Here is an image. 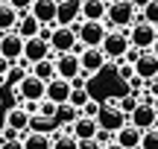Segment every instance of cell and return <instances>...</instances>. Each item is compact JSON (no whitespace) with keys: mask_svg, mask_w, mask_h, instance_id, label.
I'll use <instances>...</instances> for the list:
<instances>
[{"mask_svg":"<svg viewBox=\"0 0 158 149\" xmlns=\"http://www.w3.org/2000/svg\"><path fill=\"white\" fill-rule=\"evenodd\" d=\"M94 120H97V126H100L102 132L114 135V132H120V129L129 123V117L117 108V97H111V99H106V103H100V114H97Z\"/></svg>","mask_w":158,"mask_h":149,"instance_id":"cell-1","label":"cell"},{"mask_svg":"<svg viewBox=\"0 0 158 149\" xmlns=\"http://www.w3.org/2000/svg\"><path fill=\"white\" fill-rule=\"evenodd\" d=\"M129 29H111V32H106V38H102V44H100V50H102V56H106V62H123V56H126V50H129Z\"/></svg>","mask_w":158,"mask_h":149,"instance_id":"cell-2","label":"cell"},{"mask_svg":"<svg viewBox=\"0 0 158 149\" xmlns=\"http://www.w3.org/2000/svg\"><path fill=\"white\" fill-rule=\"evenodd\" d=\"M47 44H50V50L59 53V56H62V53H76L79 56V53L85 50V47L76 41V29L73 26H53V35H50Z\"/></svg>","mask_w":158,"mask_h":149,"instance_id":"cell-3","label":"cell"},{"mask_svg":"<svg viewBox=\"0 0 158 149\" xmlns=\"http://www.w3.org/2000/svg\"><path fill=\"white\" fill-rule=\"evenodd\" d=\"M106 18L111 21V26H114V29H129L132 23H135L138 12H135V6H132L129 0H111V3H108Z\"/></svg>","mask_w":158,"mask_h":149,"instance_id":"cell-4","label":"cell"},{"mask_svg":"<svg viewBox=\"0 0 158 149\" xmlns=\"http://www.w3.org/2000/svg\"><path fill=\"white\" fill-rule=\"evenodd\" d=\"M73 29H76V41L82 47H100L102 38H106V32H108V29L102 26V21H79Z\"/></svg>","mask_w":158,"mask_h":149,"instance_id":"cell-5","label":"cell"},{"mask_svg":"<svg viewBox=\"0 0 158 149\" xmlns=\"http://www.w3.org/2000/svg\"><path fill=\"white\" fill-rule=\"evenodd\" d=\"M155 38H158L155 26H149V23H143V21H141V23H132V26H129V44L138 47L141 53H149V50H152Z\"/></svg>","mask_w":158,"mask_h":149,"instance_id":"cell-6","label":"cell"},{"mask_svg":"<svg viewBox=\"0 0 158 149\" xmlns=\"http://www.w3.org/2000/svg\"><path fill=\"white\" fill-rule=\"evenodd\" d=\"M82 21V0H59L56 3V26H76Z\"/></svg>","mask_w":158,"mask_h":149,"instance_id":"cell-7","label":"cell"},{"mask_svg":"<svg viewBox=\"0 0 158 149\" xmlns=\"http://www.w3.org/2000/svg\"><path fill=\"white\" fill-rule=\"evenodd\" d=\"M129 126H135L138 132L155 129V126H158V111H155L149 103H138V105H135V111L129 114Z\"/></svg>","mask_w":158,"mask_h":149,"instance_id":"cell-8","label":"cell"},{"mask_svg":"<svg viewBox=\"0 0 158 149\" xmlns=\"http://www.w3.org/2000/svg\"><path fill=\"white\" fill-rule=\"evenodd\" d=\"M15 91H18V97H21V103H41V99H44V94H47V85L29 73L27 79L15 88Z\"/></svg>","mask_w":158,"mask_h":149,"instance_id":"cell-9","label":"cell"},{"mask_svg":"<svg viewBox=\"0 0 158 149\" xmlns=\"http://www.w3.org/2000/svg\"><path fill=\"white\" fill-rule=\"evenodd\" d=\"M0 56L9 64H15L18 58H23V38L18 32H3L0 35Z\"/></svg>","mask_w":158,"mask_h":149,"instance_id":"cell-10","label":"cell"},{"mask_svg":"<svg viewBox=\"0 0 158 149\" xmlns=\"http://www.w3.org/2000/svg\"><path fill=\"white\" fill-rule=\"evenodd\" d=\"M56 76L59 79H68V82H76L82 76V67H79V56L76 53H62L56 58Z\"/></svg>","mask_w":158,"mask_h":149,"instance_id":"cell-11","label":"cell"},{"mask_svg":"<svg viewBox=\"0 0 158 149\" xmlns=\"http://www.w3.org/2000/svg\"><path fill=\"white\" fill-rule=\"evenodd\" d=\"M79 67H82L85 76L100 73V70L106 67V56H102V50H100V47H85V50L79 53Z\"/></svg>","mask_w":158,"mask_h":149,"instance_id":"cell-12","label":"cell"},{"mask_svg":"<svg viewBox=\"0 0 158 149\" xmlns=\"http://www.w3.org/2000/svg\"><path fill=\"white\" fill-rule=\"evenodd\" d=\"M50 56H53V50H50L47 41H41V38H27L23 41V62L27 64L44 62V58H50Z\"/></svg>","mask_w":158,"mask_h":149,"instance_id":"cell-13","label":"cell"},{"mask_svg":"<svg viewBox=\"0 0 158 149\" xmlns=\"http://www.w3.org/2000/svg\"><path fill=\"white\" fill-rule=\"evenodd\" d=\"M70 91H73V82H68V79H50L47 82V94H44V99H50L53 105H64L70 99Z\"/></svg>","mask_w":158,"mask_h":149,"instance_id":"cell-14","label":"cell"},{"mask_svg":"<svg viewBox=\"0 0 158 149\" xmlns=\"http://www.w3.org/2000/svg\"><path fill=\"white\" fill-rule=\"evenodd\" d=\"M97 132H100L97 120H94V117H82V114L68 126V135L76 138V140H91V138H97Z\"/></svg>","mask_w":158,"mask_h":149,"instance_id":"cell-15","label":"cell"},{"mask_svg":"<svg viewBox=\"0 0 158 149\" xmlns=\"http://www.w3.org/2000/svg\"><path fill=\"white\" fill-rule=\"evenodd\" d=\"M29 15H32L41 26H44V23L56 26V0H35V3L29 6Z\"/></svg>","mask_w":158,"mask_h":149,"instance_id":"cell-16","label":"cell"},{"mask_svg":"<svg viewBox=\"0 0 158 149\" xmlns=\"http://www.w3.org/2000/svg\"><path fill=\"white\" fill-rule=\"evenodd\" d=\"M132 67H135V76H138V79L149 82V79H155V76H158V58L152 56V53H141L138 62L132 64Z\"/></svg>","mask_w":158,"mask_h":149,"instance_id":"cell-17","label":"cell"},{"mask_svg":"<svg viewBox=\"0 0 158 149\" xmlns=\"http://www.w3.org/2000/svg\"><path fill=\"white\" fill-rule=\"evenodd\" d=\"M29 123H32V117L27 114V108L23 105H15V108L6 111V129H15V132H27Z\"/></svg>","mask_w":158,"mask_h":149,"instance_id":"cell-18","label":"cell"},{"mask_svg":"<svg viewBox=\"0 0 158 149\" xmlns=\"http://www.w3.org/2000/svg\"><path fill=\"white\" fill-rule=\"evenodd\" d=\"M141 135H143V132H138L135 126L126 123L120 132H114V143L123 146V149H138V146H141Z\"/></svg>","mask_w":158,"mask_h":149,"instance_id":"cell-19","label":"cell"},{"mask_svg":"<svg viewBox=\"0 0 158 149\" xmlns=\"http://www.w3.org/2000/svg\"><path fill=\"white\" fill-rule=\"evenodd\" d=\"M82 79H85V73L73 82V91H70V99H68V105H73L76 111H82L85 105L91 103V91H88V85H85Z\"/></svg>","mask_w":158,"mask_h":149,"instance_id":"cell-20","label":"cell"},{"mask_svg":"<svg viewBox=\"0 0 158 149\" xmlns=\"http://www.w3.org/2000/svg\"><path fill=\"white\" fill-rule=\"evenodd\" d=\"M108 3L100 0H82V21H106Z\"/></svg>","mask_w":158,"mask_h":149,"instance_id":"cell-21","label":"cell"},{"mask_svg":"<svg viewBox=\"0 0 158 149\" xmlns=\"http://www.w3.org/2000/svg\"><path fill=\"white\" fill-rule=\"evenodd\" d=\"M38 29H41V23L35 21L29 12H23V15H21V21H18V26H15V32L21 35L23 41H27V38H38Z\"/></svg>","mask_w":158,"mask_h":149,"instance_id":"cell-22","label":"cell"},{"mask_svg":"<svg viewBox=\"0 0 158 149\" xmlns=\"http://www.w3.org/2000/svg\"><path fill=\"white\" fill-rule=\"evenodd\" d=\"M21 143L23 149H53V140L47 132H23Z\"/></svg>","mask_w":158,"mask_h":149,"instance_id":"cell-23","label":"cell"},{"mask_svg":"<svg viewBox=\"0 0 158 149\" xmlns=\"http://www.w3.org/2000/svg\"><path fill=\"white\" fill-rule=\"evenodd\" d=\"M29 73H32L35 79H41V82H44V85H47V82H50V79H56V58L50 56V58H44V62H35Z\"/></svg>","mask_w":158,"mask_h":149,"instance_id":"cell-24","label":"cell"},{"mask_svg":"<svg viewBox=\"0 0 158 149\" xmlns=\"http://www.w3.org/2000/svg\"><path fill=\"white\" fill-rule=\"evenodd\" d=\"M18 21H21V12H15L9 3L0 6V35H3V32H15Z\"/></svg>","mask_w":158,"mask_h":149,"instance_id":"cell-25","label":"cell"},{"mask_svg":"<svg viewBox=\"0 0 158 149\" xmlns=\"http://www.w3.org/2000/svg\"><path fill=\"white\" fill-rule=\"evenodd\" d=\"M76 117H79V111L73 108V105H68V103H64V105H59V108H56V117H53V123H62V126H64V132H68V126L76 120Z\"/></svg>","mask_w":158,"mask_h":149,"instance_id":"cell-26","label":"cell"},{"mask_svg":"<svg viewBox=\"0 0 158 149\" xmlns=\"http://www.w3.org/2000/svg\"><path fill=\"white\" fill-rule=\"evenodd\" d=\"M27 76H29V70H27V67H21V64H12V67L6 70V76H3V79H6V85L18 88L23 79H27Z\"/></svg>","mask_w":158,"mask_h":149,"instance_id":"cell-27","label":"cell"},{"mask_svg":"<svg viewBox=\"0 0 158 149\" xmlns=\"http://www.w3.org/2000/svg\"><path fill=\"white\" fill-rule=\"evenodd\" d=\"M135 105H138V94H132V91H129V94H123V97H117V108L123 111L126 117L135 111Z\"/></svg>","mask_w":158,"mask_h":149,"instance_id":"cell-28","label":"cell"},{"mask_svg":"<svg viewBox=\"0 0 158 149\" xmlns=\"http://www.w3.org/2000/svg\"><path fill=\"white\" fill-rule=\"evenodd\" d=\"M138 149H158V126L155 129H147L141 135V146Z\"/></svg>","mask_w":158,"mask_h":149,"instance_id":"cell-29","label":"cell"},{"mask_svg":"<svg viewBox=\"0 0 158 149\" xmlns=\"http://www.w3.org/2000/svg\"><path fill=\"white\" fill-rule=\"evenodd\" d=\"M143 23H149V26H158V0H149V6L141 12Z\"/></svg>","mask_w":158,"mask_h":149,"instance_id":"cell-30","label":"cell"},{"mask_svg":"<svg viewBox=\"0 0 158 149\" xmlns=\"http://www.w3.org/2000/svg\"><path fill=\"white\" fill-rule=\"evenodd\" d=\"M56 108H59V105H53L50 99H41V103H38V117H41V120H50V123H53Z\"/></svg>","mask_w":158,"mask_h":149,"instance_id":"cell-31","label":"cell"},{"mask_svg":"<svg viewBox=\"0 0 158 149\" xmlns=\"http://www.w3.org/2000/svg\"><path fill=\"white\" fill-rule=\"evenodd\" d=\"M53 149H79V140H76V138H70V135L64 132L62 138L53 140Z\"/></svg>","mask_w":158,"mask_h":149,"instance_id":"cell-32","label":"cell"},{"mask_svg":"<svg viewBox=\"0 0 158 149\" xmlns=\"http://www.w3.org/2000/svg\"><path fill=\"white\" fill-rule=\"evenodd\" d=\"M114 73H117V79L126 85V82L135 76V67H132V64H126V62H117V70H114Z\"/></svg>","mask_w":158,"mask_h":149,"instance_id":"cell-33","label":"cell"},{"mask_svg":"<svg viewBox=\"0 0 158 149\" xmlns=\"http://www.w3.org/2000/svg\"><path fill=\"white\" fill-rule=\"evenodd\" d=\"M32 3H35V0H9V6L15 12H21V15H23V12H29V6H32Z\"/></svg>","mask_w":158,"mask_h":149,"instance_id":"cell-34","label":"cell"},{"mask_svg":"<svg viewBox=\"0 0 158 149\" xmlns=\"http://www.w3.org/2000/svg\"><path fill=\"white\" fill-rule=\"evenodd\" d=\"M79 114H82V117H97V114H100V103H94V99H91V103L85 105Z\"/></svg>","mask_w":158,"mask_h":149,"instance_id":"cell-35","label":"cell"},{"mask_svg":"<svg viewBox=\"0 0 158 149\" xmlns=\"http://www.w3.org/2000/svg\"><path fill=\"white\" fill-rule=\"evenodd\" d=\"M94 140H97V143H100V146H108V143H114V135H111V132H102V129H100Z\"/></svg>","mask_w":158,"mask_h":149,"instance_id":"cell-36","label":"cell"},{"mask_svg":"<svg viewBox=\"0 0 158 149\" xmlns=\"http://www.w3.org/2000/svg\"><path fill=\"white\" fill-rule=\"evenodd\" d=\"M138 56H141V50H138V47H129V50H126V56H123V62H126V64H135Z\"/></svg>","mask_w":158,"mask_h":149,"instance_id":"cell-37","label":"cell"},{"mask_svg":"<svg viewBox=\"0 0 158 149\" xmlns=\"http://www.w3.org/2000/svg\"><path fill=\"white\" fill-rule=\"evenodd\" d=\"M143 91H147L149 97H158V79H149V82H143Z\"/></svg>","mask_w":158,"mask_h":149,"instance_id":"cell-38","label":"cell"},{"mask_svg":"<svg viewBox=\"0 0 158 149\" xmlns=\"http://www.w3.org/2000/svg\"><path fill=\"white\" fill-rule=\"evenodd\" d=\"M0 149H23V143H21V138L18 140H0Z\"/></svg>","mask_w":158,"mask_h":149,"instance_id":"cell-39","label":"cell"},{"mask_svg":"<svg viewBox=\"0 0 158 149\" xmlns=\"http://www.w3.org/2000/svg\"><path fill=\"white\" fill-rule=\"evenodd\" d=\"M79 149H102V146L97 143L94 138H91V140H79Z\"/></svg>","mask_w":158,"mask_h":149,"instance_id":"cell-40","label":"cell"},{"mask_svg":"<svg viewBox=\"0 0 158 149\" xmlns=\"http://www.w3.org/2000/svg\"><path fill=\"white\" fill-rule=\"evenodd\" d=\"M129 3L135 6V12H143V9L149 6V0H129Z\"/></svg>","mask_w":158,"mask_h":149,"instance_id":"cell-41","label":"cell"},{"mask_svg":"<svg viewBox=\"0 0 158 149\" xmlns=\"http://www.w3.org/2000/svg\"><path fill=\"white\" fill-rule=\"evenodd\" d=\"M9 67H12V64H9V62H6V58H3V56H0V79H3V76H6V70H9Z\"/></svg>","mask_w":158,"mask_h":149,"instance_id":"cell-42","label":"cell"},{"mask_svg":"<svg viewBox=\"0 0 158 149\" xmlns=\"http://www.w3.org/2000/svg\"><path fill=\"white\" fill-rule=\"evenodd\" d=\"M149 53H152V56L158 58V38H155V44H152V50H149Z\"/></svg>","mask_w":158,"mask_h":149,"instance_id":"cell-43","label":"cell"},{"mask_svg":"<svg viewBox=\"0 0 158 149\" xmlns=\"http://www.w3.org/2000/svg\"><path fill=\"white\" fill-rule=\"evenodd\" d=\"M102 149H123V146H117V143H108V146H102Z\"/></svg>","mask_w":158,"mask_h":149,"instance_id":"cell-44","label":"cell"},{"mask_svg":"<svg viewBox=\"0 0 158 149\" xmlns=\"http://www.w3.org/2000/svg\"><path fill=\"white\" fill-rule=\"evenodd\" d=\"M152 108H155V111H158V97H152Z\"/></svg>","mask_w":158,"mask_h":149,"instance_id":"cell-45","label":"cell"},{"mask_svg":"<svg viewBox=\"0 0 158 149\" xmlns=\"http://www.w3.org/2000/svg\"><path fill=\"white\" fill-rule=\"evenodd\" d=\"M6 3H9V0H0V6H6Z\"/></svg>","mask_w":158,"mask_h":149,"instance_id":"cell-46","label":"cell"},{"mask_svg":"<svg viewBox=\"0 0 158 149\" xmlns=\"http://www.w3.org/2000/svg\"><path fill=\"white\" fill-rule=\"evenodd\" d=\"M155 32H158V26H155Z\"/></svg>","mask_w":158,"mask_h":149,"instance_id":"cell-47","label":"cell"},{"mask_svg":"<svg viewBox=\"0 0 158 149\" xmlns=\"http://www.w3.org/2000/svg\"><path fill=\"white\" fill-rule=\"evenodd\" d=\"M56 3H59V0H56Z\"/></svg>","mask_w":158,"mask_h":149,"instance_id":"cell-48","label":"cell"},{"mask_svg":"<svg viewBox=\"0 0 158 149\" xmlns=\"http://www.w3.org/2000/svg\"><path fill=\"white\" fill-rule=\"evenodd\" d=\"M155 79H158V76H155Z\"/></svg>","mask_w":158,"mask_h":149,"instance_id":"cell-49","label":"cell"}]
</instances>
